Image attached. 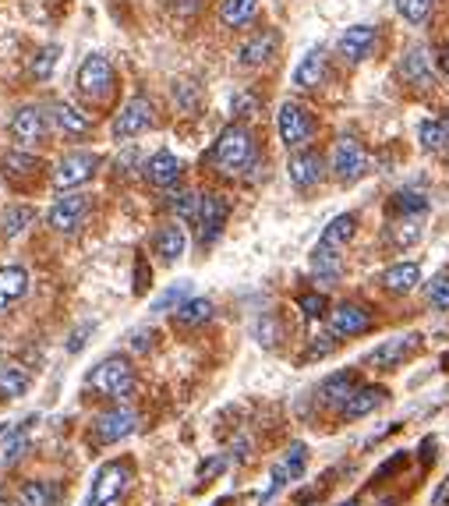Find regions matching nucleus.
I'll return each instance as SVG.
<instances>
[{
    "instance_id": "obj_15",
    "label": "nucleus",
    "mask_w": 449,
    "mask_h": 506,
    "mask_svg": "<svg viewBox=\"0 0 449 506\" xmlns=\"http://www.w3.org/2000/svg\"><path fill=\"white\" fill-rule=\"evenodd\" d=\"M286 177H290V184H294L297 192L319 188V184L326 181V160H323V153H315V149H297V153L290 156V164H286Z\"/></svg>"
},
{
    "instance_id": "obj_44",
    "label": "nucleus",
    "mask_w": 449,
    "mask_h": 506,
    "mask_svg": "<svg viewBox=\"0 0 449 506\" xmlns=\"http://www.w3.org/2000/svg\"><path fill=\"white\" fill-rule=\"evenodd\" d=\"M428 305L432 308H439V312H449V276H435L432 284H428Z\"/></svg>"
},
{
    "instance_id": "obj_32",
    "label": "nucleus",
    "mask_w": 449,
    "mask_h": 506,
    "mask_svg": "<svg viewBox=\"0 0 449 506\" xmlns=\"http://www.w3.org/2000/svg\"><path fill=\"white\" fill-rule=\"evenodd\" d=\"M354 234H358V216H354V212H340V216H332L326 223L319 245H329V248H340V252H343V248L354 241Z\"/></svg>"
},
{
    "instance_id": "obj_53",
    "label": "nucleus",
    "mask_w": 449,
    "mask_h": 506,
    "mask_svg": "<svg viewBox=\"0 0 449 506\" xmlns=\"http://www.w3.org/2000/svg\"><path fill=\"white\" fill-rule=\"evenodd\" d=\"M432 506H449V478L439 482V489L432 492Z\"/></svg>"
},
{
    "instance_id": "obj_24",
    "label": "nucleus",
    "mask_w": 449,
    "mask_h": 506,
    "mask_svg": "<svg viewBox=\"0 0 449 506\" xmlns=\"http://www.w3.org/2000/svg\"><path fill=\"white\" fill-rule=\"evenodd\" d=\"M386 386H358L347 400H343V408H340V418L343 422H358V418H368L371 411H379L382 404H386Z\"/></svg>"
},
{
    "instance_id": "obj_3",
    "label": "nucleus",
    "mask_w": 449,
    "mask_h": 506,
    "mask_svg": "<svg viewBox=\"0 0 449 506\" xmlns=\"http://www.w3.org/2000/svg\"><path fill=\"white\" fill-rule=\"evenodd\" d=\"M131 478H135L131 461H107L92 474V485H89V496L82 506H117L124 492L131 489Z\"/></svg>"
},
{
    "instance_id": "obj_23",
    "label": "nucleus",
    "mask_w": 449,
    "mask_h": 506,
    "mask_svg": "<svg viewBox=\"0 0 449 506\" xmlns=\"http://www.w3.org/2000/svg\"><path fill=\"white\" fill-rule=\"evenodd\" d=\"M375 42H379L375 25H354V29H347V33L340 36L336 50H340V57H343L347 64H361V61H368V57H371Z\"/></svg>"
},
{
    "instance_id": "obj_26",
    "label": "nucleus",
    "mask_w": 449,
    "mask_h": 506,
    "mask_svg": "<svg viewBox=\"0 0 449 506\" xmlns=\"http://www.w3.org/2000/svg\"><path fill=\"white\" fill-rule=\"evenodd\" d=\"M308 266H312L315 284H323V287H336V284L343 280V255H340V248L315 245V248H312V258H308Z\"/></svg>"
},
{
    "instance_id": "obj_29",
    "label": "nucleus",
    "mask_w": 449,
    "mask_h": 506,
    "mask_svg": "<svg viewBox=\"0 0 449 506\" xmlns=\"http://www.w3.org/2000/svg\"><path fill=\"white\" fill-rule=\"evenodd\" d=\"M379 284H382L389 295H410V291L421 284V266H417V262H393L389 269H382Z\"/></svg>"
},
{
    "instance_id": "obj_21",
    "label": "nucleus",
    "mask_w": 449,
    "mask_h": 506,
    "mask_svg": "<svg viewBox=\"0 0 449 506\" xmlns=\"http://www.w3.org/2000/svg\"><path fill=\"white\" fill-rule=\"evenodd\" d=\"M153 252L160 255V262H166V266L181 262L184 252H188V227H184L181 220L164 223V227L156 230V238H153Z\"/></svg>"
},
{
    "instance_id": "obj_27",
    "label": "nucleus",
    "mask_w": 449,
    "mask_h": 506,
    "mask_svg": "<svg viewBox=\"0 0 449 506\" xmlns=\"http://www.w3.org/2000/svg\"><path fill=\"white\" fill-rule=\"evenodd\" d=\"M326 71H329L326 50L315 46V50H308V53L301 57V64L294 68V85H297V89H319V85L326 82Z\"/></svg>"
},
{
    "instance_id": "obj_18",
    "label": "nucleus",
    "mask_w": 449,
    "mask_h": 506,
    "mask_svg": "<svg viewBox=\"0 0 449 506\" xmlns=\"http://www.w3.org/2000/svg\"><path fill=\"white\" fill-rule=\"evenodd\" d=\"M375 323H371V312L365 305H354V301H343L329 312V333L332 337H361L368 333Z\"/></svg>"
},
{
    "instance_id": "obj_16",
    "label": "nucleus",
    "mask_w": 449,
    "mask_h": 506,
    "mask_svg": "<svg viewBox=\"0 0 449 506\" xmlns=\"http://www.w3.org/2000/svg\"><path fill=\"white\" fill-rule=\"evenodd\" d=\"M50 127L57 135L71 138V142H82V138H89V131H92V117L82 114L75 103L57 99V103H50Z\"/></svg>"
},
{
    "instance_id": "obj_46",
    "label": "nucleus",
    "mask_w": 449,
    "mask_h": 506,
    "mask_svg": "<svg viewBox=\"0 0 449 506\" xmlns=\"http://www.w3.org/2000/svg\"><path fill=\"white\" fill-rule=\"evenodd\" d=\"M255 337H258V343H266V347H276V340H280L276 319H273V315H262V319L255 323Z\"/></svg>"
},
{
    "instance_id": "obj_12",
    "label": "nucleus",
    "mask_w": 449,
    "mask_h": 506,
    "mask_svg": "<svg viewBox=\"0 0 449 506\" xmlns=\"http://www.w3.org/2000/svg\"><path fill=\"white\" fill-rule=\"evenodd\" d=\"M92 432H96V439L107 443V446L124 443V439H131V436L138 432V415H135L131 408H124V404H114V408H107V411H99V415L92 418Z\"/></svg>"
},
{
    "instance_id": "obj_37",
    "label": "nucleus",
    "mask_w": 449,
    "mask_h": 506,
    "mask_svg": "<svg viewBox=\"0 0 449 506\" xmlns=\"http://www.w3.org/2000/svg\"><path fill=\"white\" fill-rule=\"evenodd\" d=\"M389 241L397 248H410L421 241V216H393L389 223Z\"/></svg>"
},
{
    "instance_id": "obj_54",
    "label": "nucleus",
    "mask_w": 449,
    "mask_h": 506,
    "mask_svg": "<svg viewBox=\"0 0 449 506\" xmlns=\"http://www.w3.org/2000/svg\"><path fill=\"white\" fill-rule=\"evenodd\" d=\"M421 461H425V464L435 461V439H425V443H421Z\"/></svg>"
},
{
    "instance_id": "obj_13",
    "label": "nucleus",
    "mask_w": 449,
    "mask_h": 506,
    "mask_svg": "<svg viewBox=\"0 0 449 506\" xmlns=\"http://www.w3.org/2000/svg\"><path fill=\"white\" fill-rule=\"evenodd\" d=\"M417 351H421V337H417V333H404V337L382 340V343L365 358V365L375 369V372H393V369H400L404 361H410Z\"/></svg>"
},
{
    "instance_id": "obj_25",
    "label": "nucleus",
    "mask_w": 449,
    "mask_h": 506,
    "mask_svg": "<svg viewBox=\"0 0 449 506\" xmlns=\"http://www.w3.org/2000/svg\"><path fill=\"white\" fill-rule=\"evenodd\" d=\"M142 173H145V181H149L153 188H164V192H170V188L181 181L184 167H181V160H177L173 153L160 149V153H153V156L142 164Z\"/></svg>"
},
{
    "instance_id": "obj_42",
    "label": "nucleus",
    "mask_w": 449,
    "mask_h": 506,
    "mask_svg": "<svg viewBox=\"0 0 449 506\" xmlns=\"http://www.w3.org/2000/svg\"><path fill=\"white\" fill-rule=\"evenodd\" d=\"M57 57H61V46H57V42H46V46H40V50L33 53V64H29L33 79L46 82V79L53 75V68H57Z\"/></svg>"
},
{
    "instance_id": "obj_49",
    "label": "nucleus",
    "mask_w": 449,
    "mask_h": 506,
    "mask_svg": "<svg viewBox=\"0 0 449 506\" xmlns=\"http://www.w3.org/2000/svg\"><path fill=\"white\" fill-rule=\"evenodd\" d=\"M404 464H407V454H397L393 461H386V464L375 471V482H386V478H393V474H397V471H400Z\"/></svg>"
},
{
    "instance_id": "obj_9",
    "label": "nucleus",
    "mask_w": 449,
    "mask_h": 506,
    "mask_svg": "<svg viewBox=\"0 0 449 506\" xmlns=\"http://www.w3.org/2000/svg\"><path fill=\"white\" fill-rule=\"evenodd\" d=\"M227 220H230V202H227L223 195H216V192H202V195H199L195 220H192L195 238H199V245H202V248H212V245L220 241V234H223Z\"/></svg>"
},
{
    "instance_id": "obj_7",
    "label": "nucleus",
    "mask_w": 449,
    "mask_h": 506,
    "mask_svg": "<svg viewBox=\"0 0 449 506\" xmlns=\"http://www.w3.org/2000/svg\"><path fill=\"white\" fill-rule=\"evenodd\" d=\"M99 167H103V156H99V153L75 149V153H68V156L57 160V167H53V173H50V181H53L57 192H75V188L89 184Z\"/></svg>"
},
{
    "instance_id": "obj_14",
    "label": "nucleus",
    "mask_w": 449,
    "mask_h": 506,
    "mask_svg": "<svg viewBox=\"0 0 449 506\" xmlns=\"http://www.w3.org/2000/svg\"><path fill=\"white\" fill-rule=\"evenodd\" d=\"M304 464H308V446L304 443H290L284 457L273 464V474H269V489L258 496V503H269L276 492H284L290 482H297L304 474Z\"/></svg>"
},
{
    "instance_id": "obj_2",
    "label": "nucleus",
    "mask_w": 449,
    "mask_h": 506,
    "mask_svg": "<svg viewBox=\"0 0 449 506\" xmlns=\"http://www.w3.org/2000/svg\"><path fill=\"white\" fill-rule=\"evenodd\" d=\"M85 386L92 393L121 404V400H127L135 393V369H131V361L121 358V354H107L103 361L92 365V372L85 376Z\"/></svg>"
},
{
    "instance_id": "obj_36",
    "label": "nucleus",
    "mask_w": 449,
    "mask_h": 506,
    "mask_svg": "<svg viewBox=\"0 0 449 506\" xmlns=\"http://www.w3.org/2000/svg\"><path fill=\"white\" fill-rule=\"evenodd\" d=\"M36 223V210L33 206H7V212L0 216V234L4 238H18Z\"/></svg>"
},
{
    "instance_id": "obj_31",
    "label": "nucleus",
    "mask_w": 449,
    "mask_h": 506,
    "mask_svg": "<svg viewBox=\"0 0 449 506\" xmlns=\"http://www.w3.org/2000/svg\"><path fill=\"white\" fill-rule=\"evenodd\" d=\"M212 301L209 297H188L177 312H173V326L181 330H202L205 323H212Z\"/></svg>"
},
{
    "instance_id": "obj_33",
    "label": "nucleus",
    "mask_w": 449,
    "mask_h": 506,
    "mask_svg": "<svg viewBox=\"0 0 449 506\" xmlns=\"http://www.w3.org/2000/svg\"><path fill=\"white\" fill-rule=\"evenodd\" d=\"M33 386V376L18 361H0V400H18Z\"/></svg>"
},
{
    "instance_id": "obj_48",
    "label": "nucleus",
    "mask_w": 449,
    "mask_h": 506,
    "mask_svg": "<svg viewBox=\"0 0 449 506\" xmlns=\"http://www.w3.org/2000/svg\"><path fill=\"white\" fill-rule=\"evenodd\" d=\"M332 351H336V340H332V333H329V337H312V343H308V354H304V361L326 358V354H332Z\"/></svg>"
},
{
    "instance_id": "obj_20",
    "label": "nucleus",
    "mask_w": 449,
    "mask_h": 506,
    "mask_svg": "<svg viewBox=\"0 0 449 506\" xmlns=\"http://www.w3.org/2000/svg\"><path fill=\"white\" fill-rule=\"evenodd\" d=\"M400 82L410 89H432L435 85V71H432V61H428V50L425 46H407L404 57H400Z\"/></svg>"
},
{
    "instance_id": "obj_55",
    "label": "nucleus",
    "mask_w": 449,
    "mask_h": 506,
    "mask_svg": "<svg viewBox=\"0 0 449 506\" xmlns=\"http://www.w3.org/2000/svg\"><path fill=\"white\" fill-rule=\"evenodd\" d=\"M223 467V457H216V461H209V464H202V478H209V474H216Z\"/></svg>"
},
{
    "instance_id": "obj_11",
    "label": "nucleus",
    "mask_w": 449,
    "mask_h": 506,
    "mask_svg": "<svg viewBox=\"0 0 449 506\" xmlns=\"http://www.w3.org/2000/svg\"><path fill=\"white\" fill-rule=\"evenodd\" d=\"M368 173V153L354 135H340L332 149V177L340 184H354Z\"/></svg>"
},
{
    "instance_id": "obj_56",
    "label": "nucleus",
    "mask_w": 449,
    "mask_h": 506,
    "mask_svg": "<svg viewBox=\"0 0 449 506\" xmlns=\"http://www.w3.org/2000/svg\"><path fill=\"white\" fill-rule=\"evenodd\" d=\"M439 68H443V75L449 79V42L443 46V50H439Z\"/></svg>"
},
{
    "instance_id": "obj_39",
    "label": "nucleus",
    "mask_w": 449,
    "mask_h": 506,
    "mask_svg": "<svg viewBox=\"0 0 449 506\" xmlns=\"http://www.w3.org/2000/svg\"><path fill=\"white\" fill-rule=\"evenodd\" d=\"M188 297H192V280H177L173 287H166L164 295L153 301V308H149V312H153V315H166V312H177V308H181V305H184Z\"/></svg>"
},
{
    "instance_id": "obj_57",
    "label": "nucleus",
    "mask_w": 449,
    "mask_h": 506,
    "mask_svg": "<svg viewBox=\"0 0 449 506\" xmlns=\"http://www.w3.org/2000/svg\"><path fill=\"white\" fill-rule=\"evenodd\" d=\"M340 506H361V503H354V500H347V503H340Z\"/></svg>"
},
{
    "instance_id": "obj_40",
    "label": "nucleus",
    "mask_w": 449,
    "mask_h": 506,
    "mask_svg": "<svg viewBox=\"0 0 449 506\" xmlns=\"http://www.w3.org/2000/svg\"><path fill=\"white\" fill-rule=\"evenodd\" d=\"M389 212H393V216H425V212H428V199H425L421 192L404 188V192H397V195L389 199Z\"/></svg>"
},
{
    "instance_id": "obj_52",
    "label": "nucleus",
    "mask_w": 449,
    "mask_h": 506,
    "mask_svg": "<svg viewBox=\"0 0 449 506\" xmlns=\"http://www.w3.org/2000/svg\"><path fill=\"white\" fill-rule=\"evenodd\" d=\"M149 280H153V273L145 269V258H138V262H135V295H145Z\"/></svg>"
},
{
    "instance_id": "obj_30",
    "label": "nucleus",
    "mask_w": 449,
    "mask_h": 506,
    "mask_svg": "<svg viewBox=\"0 0 449 506\" xmlns=\"http://www.w3.org/2000/svg\"><path fill=\"white\" fill-rule=\"evenodd\" d=\"M29 295V273L22 266H0V312Z\"/></svg>"
},
{
    "instance_id": "obj_8",
    "label": "nucleus",
    "mask_w": 449,
    "mask_h": 506,
    "mask_svg": "<svg viewBox=\"0 0 449 506\" xmlns=\"http://www.w3.org/2000/svg\"><path fill=\"white\" fill-rule=\"evenodd\" d=\"M149 127H156V107H153V99H149L145 92H138V96H131L127 103H121V110L114 114L110 135H114L117 142H127V138L145 135Z\"/></svg>"
},
{
    "instance_id": "obj_38",
    "label": "nucleus",
    "mask_w": 449,
    "mask_h": 506,
    "mask_svg": "<svg viewBox=\"0 0 449 506\" xmlns=\"http://www.w3.org/2000/svg\"><path fill=\"white\" fill-rule=\"evenodd\" d=\"M417 142L425 153H439L449 145V117L446 121H421L417 125Z\"/></svg>"
},
{
    "instance_id": "obj_41",
    "label": "nucleus",
    "mask_w": 449,
    "mask_h": 506,
    "mask_svg": "<svg viewBox=\"0 0 449 506\" xmlns=\"http://www.w3.org/2000/svg\"><path fill=\"white\" fill-rule=\"evenodd\" d=\"M166 206H170V212H173V216H177L184 227H192L195 210H199V195H195V192H188V188H181V192L166 195Z\"/></svg>"
},
{
    "instance_id": "obj_47",
    "label": "nucleus",
    "mask_w": 449,
    "mask_h": 506,
    "mask_svg": "<svg viewBox=\"0 0 449 506\" xmlns=\"http://www.w3.org/2000/svg\"><path fill=\"white\" fill-rule=\"evenodd\" d=\"M153 340H156V333H153L149 326H138V330L127 333V347H131L135 354H149V351H153Z\"/></svg>"
},
{
    "instance_id": "obj_17",
    "label": "nucleus",
    "mask_w": 449,
    "mask_h": 506,
    "mask_svg": "<svg viewBox=\"0 0 449 506\" xmlns=\"http://www.w3.org/2000/svg\"><path fill=\"white\" fill-rule=\"evenodd\" d=\"M42 170V160L40 156H33V153H25V149H11V153H4L0 156V177L11 184V188H29L36 177H40Z\"/></svg>"
},
{
    "instance_id": "obj_51",
    "label": "nucleus",
    "mask_w": 449,
    "mask_h": 506,
    "mask_svg": "<svg viewBox=\"0 0 449 506\" xmlns=\"http://www.w3.org/2000/svg\"><path fill=\"white\" fill-rule=\"evenodd\" d=\"M92 330H96L92 323H82V326H79V330L71 333V340H68V354H79V351H82V347H85V337H89Z\"/></svg>"
},
{
    "instance_id": "obj_10",
    "label": "nucleus",
    "mask_w": 449,
    "mask_h": 506,
    "mask_svg": "<svg viewBox=\"0 0 449 506\" xmlns=\"http://www.w3.org/2000/svg\"><path fill=\"white\" fill-rule=\"evenodd\" d=\"M7 131H11V138H14L22 149H36L40 142H46V135H50L53 127H50V114H46L42 107L25 103V107H18V110L11 114Z\"/></svg>"
},
{
    "instance_id": "obj_50",
    "label": "nucleus",
    "mask_w": 449,
    "mask_h": 506,
    "mask_svg": "<svg viewBox=\"0 0 449 506\" xmlns=\"http://www.w3.org/2000/svg\"><path fill=\"white\" fill-rule=\"evenodd\" d=\"M255 110H258L255 96H248V92H241V96H234V117H251Z\"/></svg>"
},
{
    "instance_id": "obj_28",
    "label": "nucleus",
    "mask_w": 449,
    "mask_h": 506,
    "mask_svg": "<svg viewBox=\"0 0 449 506\" xmlns=\"http://www.w3.org/2000/svg\"><path fill=\"white\" fill-rule=\"evenodd\" d=\"M61 503V485L46 478H29L18 485L14 506H57Z\"/></svg>"
},
{
    "instance_id": "obj_22",
    "label": "nucleus",
    "mask_w": 449,
    "mask_h": 506,
    "mask_svg": "<svg viewBox=\"0 0 449 506\" xmlns=\"http://www.w3.org/2000/svg\"><path fill=\"white\" fill-rule=\"evenodd\" d=\"M276 50H280V33L276 29H262V33H255V36H248L241 42L238 61L245 68H262V64H269L276 57Z\"/></svg>"
},
{
    "instance_id": "obj_1",
    "label": "nucleus",
    "mask_w": 449,
    "mask_h": 506,
    "mask_svg": "<svg viewBox=\"0 0 449 506\" xmlns=\"http://www.w3.org/2000/svg\"><path fill=\"white\" fill-rule=\"evenodd\" d=\"M205 164H209L212 173H220V177H227V181L248 177L251 170L258 167V142H255L251 127H245V125L223 127V131L216 135V142H212Z\"/></svg>"
},
{
    "instance_id": "obj_43",
    "label": "nucleus",
    "mask_w": 449,
    "mask_h": 506,
    "mask_svg": "<svg viewBox=\"0 0 449 506\" xmlns=\"http://www.w3.org/2000/svg\"><path fill=\"white\" fill-rule=\"evenodd\" d=\"M432 7H435V0H397V11H400V18H404V22H410V25H421V22H428Z\"/></svg>"
},
{
    "instance_id": "obj_35",
    "label": "nucleus",
    "mask_w": 449,
    "mask_h": 506,
    "mask_svg": "<svg viewBox=\"0 0 449 506\" xmlns=\"http://www.w3.org/2000/svg\"><path fill=\"white\" fill-rule=\"evenodd\" d=\"M258 0H223L220 4V25L223 29H241L255 18Z\"/></svg>"
},
{
    "instance_id": "obj_6",
    "label": "nucleus",
    "mask_w": 449,
    "mask_h": 506,
    "mask_svg": "<svg viewBox=\"0 0 449 506\" xmlns=\"http://www.w3.org/2000/svg\"><path fill=\"white\" fill-rule=\"evenodd\" d=\"M276 131H280V142H284L286 149L297 153V149H312L319 121H315V114L304 103L286 99L284 107H280V114H276Z\"/></svg>"
},
{
    "instance_id": "obj_45",
    "label": "nucleus",
    "mask_w": 449,
    "mask_h": 506,
    "mask_svg": "<svg viewBox=\"0 0 449 506\" xmlns=\"http://www.w3.org/2000/svg\"><path fill=\"white\" fill-rule=\"evenodd\" d=\"M297 308H301L308 319H323V315L329 312L326 295H319V291H312V295H301V297H297Z\"/></svg>"
},
{
    "instance_id": "obj_34",
    "label": "nucleus",
    "mask_w": 449,
    "mask_h": 506,
    "mask_svg": "<svg viewBox=\"0 0 449 506\" xmlns=\"http://www.w3.org/2000/svg\"><path fill=\"white\" fill-rule=\"evenodd\" d=\"M358 386H361V382H358V376L347 369V372H336V376H329V380L319 386V397H323V404H329V408H336V411H340V408H343V400H347V397H351Z\"/></svg>"
},
{
    "instance_id": "obj_5",
    "label": "nucleus",
    "mask_w": 449,
    "mask_h": 506,
    "mask_svg": "<svg viewBox=\"0 0 449 506\" xmlns=\"http://www.w3.org/2000/svg\"><path fill=\"white\" fill-rule=\"evenodd\" d=\"M75 85H79V96L82 99H89V103H107L114 96V89H117V71H114V64L103 53H89L82 64H79Z\"/></svg>"
},
{
    "instance_id": "obj_4",
    "label": "nucleus",
    "mask_w": 449,
    "mask_h": 506,
    "mask_svg": "<svg viewBox=\"0 0 449 506\" xmlns=\"http://www.w3.org/2000/svg\"><path fill=\"white\" fill-rule=\"evenodd\" d=\"M92 216V195L85 192H61V199L46 210V227L61 238H75Z\"/></svg>"
},
{
    "instance_id": "obj_19",
    "label": "nucleus",
    "mask_w": 449,
    "mask_h": 506,
    "mask_svg": "<svg viewBox=\"0 0 449 506\" xmlns=\"http://www.w3.org/2000/svg\"><path fill=\"white\" fill-rule=\"evenodd\" d=\"M36 422H40V418L29 415L25 422L4 425V428H0V467H14L25 454H29V432H33Z\"/></svg>"
}]
</instances>
